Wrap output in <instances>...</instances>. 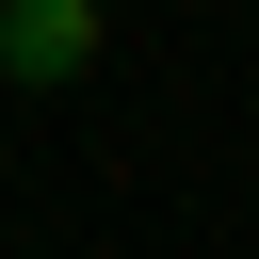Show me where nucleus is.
<instances>
[{
    "instance_id": "obj_1",
    "label": "nucleus",
    "mask_w": 259,
    "mask_h": 259,
    "mask_svg": "<svg viewBox=\"0 0 259 259\" xmlns=\"http://www.w3.org/2000/svg\"><path fill=\"white\" fill-rule=\"evenodd\" d=\"M0 81H32V97L97 81V0H0Z\"/></svg>"
}]
</instances>
